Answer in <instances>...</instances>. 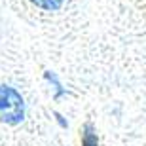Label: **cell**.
<instances>
[{
  "label": "cell",
  "instance_id": "obj_1",
  "mask_svg": "<svg viewBox=\"0 0 146 146\" xmlns=\"http://www.w3.org/2000/svg\"><path fill=\"white\" fill-rule=\"evenodd\" d=\"M25 119V99L11 86H0V121L17 125Z\"/></svg>",
  "mask_w": 146,
  "mask_h": 146
},
{
  "label": "cell",
  "instance_id": "obj_2",
  "mask_svg": "<svg viewBox=\"0 0 146 146\" xmlns=\"http://www.w3.org/2000/svg\"><path fill=\"white\" fill-rule=\"evenodd\" d=\"M82 146H99L97 131L91 123H86L82 129Z\"/></svg>",
  "mask_w": 146,
  "mask_h": 146
},
{
  "label": "cell",
  "instance_id": "obj_3",
  "mask_svg": "<svg viewBox=\"0 0 146 146\" xmlns=\"http://www.w3.org/2000/svg\"><path fill=\"white\" fill-rule=\"evenodd\" d=\"M44 78H46V80H48L49 84L53 86V89H55V99H61L63 95H66V89L63 87V84L59 82V78H57L53 72H49V70H48L46 74H44Z\"/></svg>",
  "mask_w": 146,
  "mask_h": 146
},
{
  "label": "cell",
  "instance_id": "obj_4",
  "mask_svg": "<svg viewBox=\"0 0 146 146\" xmlns=\"http://www.w3.org/2000/svg\"><path fill=\"white\" fill-rule=\"evenodd\" d=\"M34 6H38V8H42V10H48V11H55L59 10L61 6H63V2L65 0H31Z\"/></svg>",
  "mask_w": 146,
  "mask_h": 146
},
{
  "label": "cell",
  "instance_id": "obj_5",
  "mask_svg": "<svg viewBox=\"0 0 146 146\" xmlns=\"http://www.w3.org/2000/svg\"><path fill=\"white\" fill-rule=\"evenodd\" d=\"M55 118H57V121L61 123V127H66V125H68V123L65 121V119H63V116H61V114H57V112H55Z\"/></svg>",
  "mask_w": 146,
  "mask_h": 146
}]
</instances>
